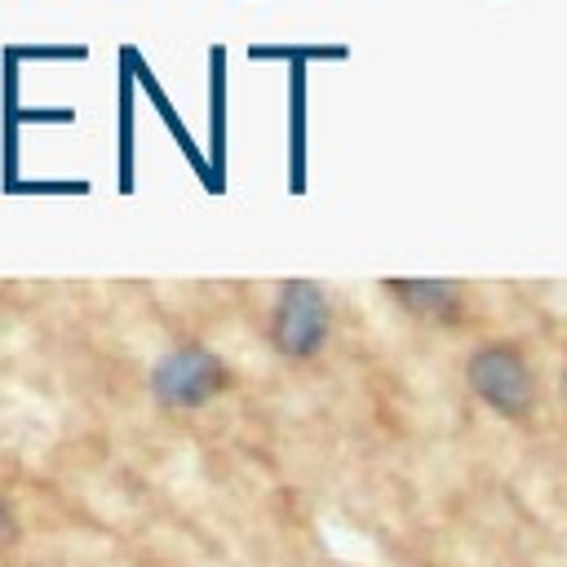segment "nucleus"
<instances>
[{
  "instance_id": "4",
  "label": "nucleus",
  "mask_w": 567,
  "mask_h": 567,
  "mask_svg": "<svg viewBox=\"0 0 567 567\" xmlns=\"http://www.w3.org/2000/svg\"><path fill=\"white\" fill-rule=\"evenodd\" d=\"M390 292L403 310H412L425 323H461L465 319V292L447 279H394Z\"/></svg>"
},
{
  "instance_id": "2",
  "label": "nucleus",
  "mask_w": 567,
  "mask_h": 567,
  "mask_svg": "<svg viewBox=\"0 0 567 567\" xmlns=\"http://www.w3.org/2000/svg\"><path fill=\"white\" fill-rule=\"evenodd\" d=\"M328 297L319 284L310 279H292L279 288L275 297V310H270V323H266V337L279 354L288 359H310L323 350L328 341Z\"/></svg>"
},
{
  "instance_id": "5",
  "label": "nucleus",
  "mask_w": 567,
  "mask_h": 567,
  "mask_svg": "<svg viewBox=\"0 0 567 567\" xmlns=\"http://www.w3.org/2000/svg\"><path fill=\"white\" fill-rule=\"evenodd\" d=\"M563 390H567V368H563Z\"/></svg>"
},
{
  "instance_id": "3",
  "label": "nucleus",
  "mask_w": 567,
  "mask_h": 567,
  "mask_svg": "<svg viewBox=\"0 0 567 567\" xmlns=\"http://www.w3.org/2000/svg\"><path fill=\"white\" fill-rule=\"evenodd\" d=\"M226 363L217 354H208L204 346H177L168 350L155 368H151V390L164 408H199L208 403L217 390H226Z\"/></svg>"
},
{
  "instance_id": "1",
  "label": "nucleus",
  "mask_w": 567,
  "mask_h": 567,
  "mask_svg": "<svg viewBox=\"0 0 567 567\" xmlns=\"http://www.w3.org/2000/svg\"><path fill=\"white\" fill-rule=\"evenodd\" d=\"M465 385L474 399L501 416H523L536 399V372L523 346L514 341H483L465 359Z\"/></svg>"
}]
</instances>
